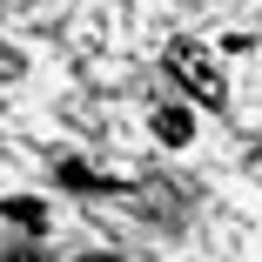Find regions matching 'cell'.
Returning a JSON list of instances; mask_svg holds the SVG:
<instances>
[{
    "instance_id": "obj_2",
    "label": "cell",
    "mask_w": 262,
    "mask_h": 262,
    "mask_svg": "<svg viewBox=\"0 0 262 262\" xmlns=\"http://www.w3.org/2000/svg\"><path fill=\"white\" fill-rule=\"evenodd\" d=\"M155 135H162V141H168V148H182V141H188V135H195V121H188V115H182V108H155Z\"/></svg>"
},
{
    "instance_id": "obj_1",
    "label": "cell",
    "mask_w": 262,
    "mask_h": 262,
    "mask_svg": "<svg viewBox=\"0 0 262 262\" xmlns=\"http://www.w3.org/2000/svg\"><path fill=\"white\" fill-rule=\"evenodd\" d=\"M168 74H175V81L202 101V108H222V101H229L215 54H208V47H195V40H168Z\"/></svg>"
},
{
    "instance_id": "obj_5",
    "label": "cell",
    "mask_w": 262,
    "mask_h": 262,
    "mask_svg": "<svg viewBox=\"0 0 262 262\" xmlns=\"http://www.w3.org/2000/svg\"><path fill=\"white\" fill-rule=\"evenodd\" d=\"M14 262H54V255H47V249H20Z\"/></svg>"
},
{
    "instance_id": "obj_6",
    "label": "cell",
    "mask_w": 262,
    "mask_h": 262,
    "mask_svg": "<svg viewBox=\"0 0 262 262\" xmlns=\"http://www.w3.org/2000/svg\"><path fill=\"white\" fill-rule=\"evenodd\" d=\"M81 262H115V255H81Z\"/></svg>"
},
{
    "instance_id": "obj_4",
    "label": "cell",
    "mask_w": 262,
    "mask_h": 262,
    "mask_svg": "<svg viewBox=\"0 0 262 262\" xmlns=\"http://www.w3.org/2000/svg\"><path fill=\"white\" fill-rule=\"evenodd\" d=\"M0 215H7V222H20V229H47V208H40V202H7Z\"/></svg>"
},
{
    "instance_id": "obj_3",
    "label": "cell",
    "mask_w": 262,
    "mask_h": 262,
    "mask_svg": "<svg viewBox=\"0 0 262 262\" xmlns=\"http://www.w3.org/2000/svg\"><path fill=\"white\" fill-rule=\"evenodd\" d=\"M61 182L68 188H81V195H101V188H115V182H101L94 168H81V162H61Z\"/></svg>"
}]
</instances>
